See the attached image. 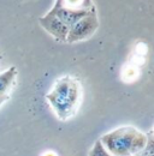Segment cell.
<instances>
[{
	"mask_svg": "<svg viewBox=\"0 0 154 156\" xmlns=\"http://www.w3.org/2000/svg\"><path fill=\"white\" fill-rule=\"evenodd\" d=\"M136 156H154V147H153V132L151 131L147 133V143L141 153H138Z\"/></svg>",
	"mask_w": 154,
	"mask_h": 156,
	"instance_id": "obj_6",
	"label": "cell"
},
{
	"mask_svg": "<svg viewBox=\"0 0 154 156\" xmlns=\"http://www.w3.org/2000/svg\"><path fill=\"white\" fill-rule=\"evenodd\" d=\"M112 156H136L147 143V135L133 126H122L99 139Z\"/></svg>",
	"mask_w": 154,
	"mask_h": 156,
	"instance_id": "obj_3",
	"label": "cell"
},
{
	"mask_svg": "<svg viewBox=\"0 0 154 156\" xmlns=\"http://www.w3.org/2000/svg\"><path fill=\"white\" fill-rule=\"evenodd\" d=\"M94 9L93 0H56L52 10L38 23L56 40L65 42L70 28Z\"/></svg>",
	"mask_w": 154,
	"mask_h": 156,
	"instance_id": "obj_1",
	"label": "cell"
},
{
	"mask_svg": "<svg viewBox=\"0 0 154 156\" xmlns=\"http://www.w3.org/2000/svg\"><path fill=\"white\" fill-rule=\"evenodd\" d=\"M99 28V18L96 9L92 10L88 15L82 17L79 20L70 28L65 42L68 43H75L79 41H84L92 37Z\"/></svg>",
	"mask_w": 154,
	"mask_h": 156,
	"instance_id": "obj_4",
	"label": "cell"
},
{
	"mask_svg": "<svg viewBox=\"0 0 154 156\" xmlns=\"http://www.w3.org/2000/svg\"><path fill=\"white\" fill-rule=\"evenodd\" d=\"M88 156H112L106 149L105 147L101 144L100 140H96L93 145V148L89 150V154Z\"/></svg>",
	"mask_w": 154,
	"mask_h": 156,
	"instance_id": "obj_7",
	"label": "cell"
},
{
	"mask_svg": "<svg viewBox=\"0 0 154 156\" xmlns=\"http://www.w3.org/2000/svg\"><path fill=\"white\" fill-rule=\"evenodd\" d=\"M42 156H57V154L53 153V151H46Z\"/></svg>",
	"mask_w": 154,
	"mask_h": 156,
	"instance_id": "obj_8",
	"label": "cell"
},
{
	"mask_svg": "<svg viewBox=\"0 0 154 156\" xmlns=\"http://www.w3.org/2000/svg\"><path fill=\"white\" fill-rule=\"evenodd\" d=\"M46 100L61 121L76 115L82 102V87L77 78L65 75L54 82Z\"/></svg>",
	"mask_w": 154,
	"mask_h": 156,
	"instance_id": "obj_2",
	"label": "cell"
},
{
	"mask_svg": "<svg viewBox=\"0 0 154 156\" xmlns=\"http://www.w3.org/2000/svg\"><path fill=\"white\" fill-rule=\"evenodd\" d=\"M17 75H18V71L15 66L0 73V107L11 96V93L16 85Z\"/></svg>",
	"mask_w": 154,
	"mask_h": 156,
	"instance_id": "obj_5",
	"label": "cell"
}]
</instances>
